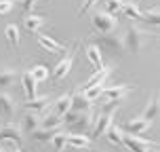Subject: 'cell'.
Segmentation results:
<instances>
[{
	"label": "cell",
	"instance_id": "cell-1",
	"mask_svg": "<svg viewBox=\"0 0 160 152\" xmlns=\"http://www.w3.org/2000/svg\"><path fill=\"white\" fill-rule=\"evenodd\" d=\"M152 36H156V34H150L148 30H141L139 25L131 24L124 30V34H122V38H124V51H128V53H139L150 42Z\"/></svg>",
	"mask_w": 160,
	"mask_h": 152
},
{
	"label": "cell",
	"instance_id": "cell-2",
	"mask_svg": "<svg viewBox=\"0 0 160 152\" xmlns=\"http://www.w3.org/2000/svg\"><path fill=\"white\" fill-rule=\"evenodd\" d=\"M122 146H124L128 152L158 150V142H152V139H145V137H139V135H131V133H124V135H122Z\"/></svg>",
	"mask_w": 160,
	"mask_h": 152
},
{
	"label": "cell",
	"instance_id": "cell-3",
	"mask_svg": "<svg viewBox=\"0 0 160 152\" xmlns=\"http://www.w3.org/2000/svg\"><path fill=\"white\" fill-rule=\"evenodd\" d=\"M91 25H93L95 32L105 34V32H112V30L118 28V19H116V15H110L105 11H95L91 15Z\"/></svg>",
	"mask_w": 160,
	"mask_h": 152
},
{
	"label": "cell",
	"instance_id": "cell-4",
	"mask_svg": "<svg viewBox=\"0 0 160 152\" xmlns=\"http://www.w3.org/2000/svg\"><path fill=\"white\" fill-rule=\"evenodd\" d=\"M97 47H103L108 49L110 53H124V38H122V34L118 32H105V34H99L97 36V42H95Z\"/></svg>",
	"mask_w": 160,
	"mask_h": 152
},
{
	"label": "cell",
	"instance_id": "cell-5",
	"mask_svg": "<svg viewBox=\"0 0 160 152\" xmlns=\"http://www.w3.org/2000/svg\"><path fill=\"white\" fill-rule=\"evenodd\" d=\"M114 123V112H101L97 114L95 120H93V127H91V131H88V137L91 139H99V137L105 135V131H108V127Z\"/></svg>",
	"mask_w": 160,
	"mask_h": 152
},
{
	"label": "cell",
	"instance_id": "cell-6",
	"mask_svg": "<svg viewBox=\"0 0 160 152\" xmlns=\"http://www.w3.org/2000/svg\"><path fill=\"white\" fill-rule=\"evenodd\" d=\"M152 125H154V120H148L143 116H135V118H131L122 127V131L124 133H131V135H143V133H148L152 129Z\"/></svg>",
	"mask_w": 160,
	"mask_h": 152
},
{
	"label": "cell",
	"instance_id": "cell-7",
	"mask_svg": "<svg viewBox=\"0 0 160 152\" xmlns=\"http://www.w3.org/2000/svg\"><path fill=\"white\" fill-rule=\"evenodd\" d=\"M7 142L8 146H21L23 142V131L19 125H7L0 129V144Z\"/></svg>",
	"mask_w": 160,
	"mask_h": 152
},
{
	"label": "cell",
	"instance_id": "cell-8",
	"mask_svg": "<svg viewBox=\"0 0 160 152\" xmlns=\"http://www.w3.org/2000/svg\"><path fill=\"white\" fill-rule=\"evenodd\" d=\"M133 91L131 85H105L101 87V99H124Z\"/></svg>",
	"mask_w": 160,
	"mask_h": 152
},
{
	"label": "cell",
	"instance_id": "cell-9",
	"mask_svg": "<svg viewBox=\"0 0 160 152\" xmlns=\"http://www.w3.org/2000/svg\"><path fill=\"white\" fill-rule=\"evenodd\" d=\"M68 55L59 61V64L53 68V78L55 80H63L68 74L72 72V66H74V59H76V51H65Z\"/></svg>",
	"mask_w": 160,
	"mask_h": 152
},
{
	"label": "cell",
	"instance_id": "cell-10",
	"mask_svg": "<svg viewBox=\"0 0 160 152\" xmlns=\"http://www.w3.org/2000/svg\"><path fill=\"white\" fill-rule=\"evenodd\" d=\"M93 120H95V116H93V112L91 110H84V112L78 114V118L74 120L70 127L74 129V133H87L91 131V127H93Z\"/></svg>",
	"mask_w": 160,
	"mask_h": 152
},
{
	"label": "cell",
	"instance_id": "cell-11",
	"mask_svg": "<svg viewBox=\"0 0 160 152\" xmlns=\"http://www.w3.org/2000/svg\"><path fill=\"white\" fill-rule=\"evenodd\" d=\"M15 110H17V104H15V99L11 97V93L0 91V114L4 118H13L15 116Z\"/></svg>",
	"mask_w": 160,
	"mask_h": 152
},
{
	"label": "cell",
	"instance_id": "cell-12",
	"mask_svg": "<svg viewBox=\"0 0 160 152\" xmlns=\"http://www.w3.org/2000/svg\"><path fill=\"white\" fill-rule=\"evenodd\" d=\"M112 66H101V68H97V72L93 74V76H91V78L87 80V82H84V85H80V87L82 89H87V87H95V85H103L105 80H108V76H110V74H112Z\"/></svg>",
	"mask_w": 160,
	"mask_h": 152
},
{
	"label": "cell",
	"instance_id": "cell-13",
	"mask_svg": "<svg viewBox=\"0 0 160 152\" xmlns=\"http://www.w3.org/2000/svg\"><path fill=\"white\" fill-rule=\"evenodd\" d=\"M36 40H38V45L42 49H47L48 53H63V51H65V45H61V42L53 40L51 36H47V34L36 32Z\"/></svg>",
	"mask_w": 160,
	"mask_h": 152
},
{
	"label": "cell",
	"instance_id": "cell-14",
	"mask_svg": "<svg viewBox=\"0 0 160 152\" xmlns=\"http://www.w3.org/2000/svg\"><path fill=\"white\" fill-rule=\"evenodd\" d=\"M51 104H53V99H51L48 95H44V97H34V99H28V102L23 104V108L28 110V112H38L40 114V112H44Z\"/></svg>",
	"mask_w": 160,
	"mask_h": 152
},
{
	"label": "cell",
	"instance_id": "cell-15",
	"mask_svg": "<svg viewBox=\"0 0 160 152\" xmlns=\"http://www.w3.org/2000/svg\"><path fill=\"white\" fill-rule=\"evenodd\" d=\"M19 127H21V131H25V133H32V131H36V129L40 127V114H38V112H25L23 116H21Z\"/></svg>",
	"mask_w": 160,
	"mask_h": 152
},
{
	"label": "cell",
	"instance_id": "cell-16",
	"mask_svg": "<svg viewBox=\"0 0 160 152\" xmlns=\"http://www.w3.org/2000/svg\"><path fill=\"white\" fill-rule=\"evenodd\" d=\"M19 78H21V87H23V93L28 99H34L36 97V80L32 78V74H30V70H25V72L19 74Z\"/></svg>",
	"mask_w": 160,
	"mask_h": 152
},
{
	"label": "cell",
	"instance_id": "cell-17",
	"mask_svg": "<svg viewBox=\"0 0 160 152\" xmlns=\"http://www.w3.org/2000/svg\"><path fill=\"white\" fill-rule=\"evenodd\" d=\"M122 135H124L122 127H120V125H116V123H112V125L108 127V131H105L103 137H108V142H110V144L118 146V148H124V146H122Z\"/></svg>",
	"mask_w": 160,
	"mask_h": 152
},
{
	"label": "cell",
	"instance_id": "cell-18",
	"mask_svg": "<svg viewBox=\"0 0 160 152\" xmlns=\"http://www.w3.org/2000/svg\"><path fill=\"white\" fill-rule=\"evenodd\" d=\"M91 108H93V102L82 95V91H76V93H72V108H70V110L84 112V110H91Z\"/></svg>",
	"mask_w": 160,
	"mask_h": 152
},
{
	"label": "cell",
	"instance_id": "cell-19",
	"mask_svg": "<svg viewBox=\"0 0 160 152\" xmlns=\"http://www.w3.org/2000/svg\"><path fill=\"white\" fill-rule=\"evenodd\" d=\"M65 142L70 146H76V148H91V137L87 133H65Z\"/></svg>",
	"mask_w": 160,
	"mask_h": 152
},
{
	"label": "cell",
	"instance_id": "cell-20",
	"mask_svg": "<svg viewBox=\"0 0 160 152\" xmlns=\"http://www.w3.org/2000/svg\"><path fill=\"white\" fill-rule=\"evenodd\" d=\"M61 131V127H38L36 131H32L30 135H32V139H36V142H51V137L55 135V133H59Z\"/></svg>",
	"mask_w": 160,
	"mask_h": 152
},
{
	"label": "cell",
	"instance_id": "cell-21",
	"mask_svg": "<svg viewBox=\"0 0 160 152\" xmlns=\"http://www.w3.org/2000/svg\"><path fill=\"white\" fill-rule=\"evenodd\" d=\"M42 25H47V19L42 15H34V13H28V17L23 19V28L28 32H38Z\"/></svg>",
	"mask_w": 160,
	"mask_h": 152
},
{
	"label": "cell",
	"instance_id": "cell-22",
	"mask_svg": "<svg viewBox=\"0 0 160 152\" xmlns=\"http://www.w3.org/2000/svg\"><path fill=\"white\" fill-rule=\"evenodd\" d=\"M53 112L59 114V116H63L70 108H72V95L68 93V95H61V97H57V99H53Z\"/></svg>",
	"mask_w": 160,
	"mask_h": 152
},
{
	"label": "cell",
	"instance_id": "cell-23",
	"mask_svg": "<svg viewBox=\"0 0 160 152\" xmlns=\"http://www.w3.org/2000/svg\"><path fill=\"white\" fill-rule=\"evenodd\" d=\"M84 53H87L88 61L95 66V68H101V66H103V57H101V47H97V45H87Z\"/></svg>",
	"mask_w": 160,
	"mask_h": 152
},
{
	"label": "cell",
	"instance_id": "cell-24",
	"mask_svg": "<svg viewBox=\"0 0 160 152\" xmlns=\"http://www.w3.org/2000/svg\"><path fill=\"white\" fill-rule=\"evenodd\" d=\"M17 78H19V72L17 70H13V68H2L0 70V89L11 87Z\"/></svg>",
	"mask_w": 160,
	"mask_h": 152
},
{
	"label": "cell",
	"instance_id": "cell-25",
	"mask_svg": "<svg viewBox=\"0 0 160 152\" xmlns=\"http://www.w3.org/2000/svg\"><path fill=\"white\" fill-rule=\"evenodd\" d=\"M4 36H7V42L11 49H19V28H17L15 24H8L7 28H4Z\"/></svg>",
	"mask_w": 160,
	"mask_h": 152
},
{
	"label": "cell",
	"instance_id": "cell-26",
	"mask_svg": "<svg viewBox=\"0 0 160 152\" xmlns=\"http://www.w3.org/2000/svg\"><path fill=\"white\" fill-rule=\"evenodd\" d=\"M40 127H63V118L51 110L48 114L40 116Z\"/></svg>",
	"mask_w": 160,
	"mask_h": 152
},
{
	"label": "cell",
	"instance_id": "cell-27",
	"mask_svg": "<svg viewBox=\"0 0 160 152\" xmlns=\"http://www.w3.org/2000/svg\"><path fill=\"white\" fill-rule=\"evenodd\" d=\"M141 116L148 118V120H156V116H158V95H152L148 99V106H145Z\"/></svg>",
	"mask_w": 160,
	"mask_h": 152
},
{
	"label": "cell",
	"instance_id": "cell-28",
	"mask_svg": "<svg viewBox=\"0 0 160 152\" xmlns=\"http://www.w3.org/2000/svg\"><path fill=\"white\" fill-rule=\"evenodd\" d=\"M120 11H122L127 17H131V19H139V21H141V15H143L137 2H124V0H122V8H120Z\"/></svg>",
	"mask_w": 160,
	"mask_h": 152
},
{
	"label": "cell",
	"instance_id": "cell-29",
	"mask_svg": "<svg viewBox=\"0 0 160 152\" xmlns=\"http://www.w3.org/2000/svg\"><path fill=\"white\" fill-rule=\"evenodd\" d=\"M30 74H32V78L36 80V82H44V80L48 78V68L47 66H42V64H38V66H34V68H30Z\"/></svg>",
	"mask_w": 160,
	"mask_h": 152
},
{
	"label": "cell",
	"instance_id": "cell-30",
	"mask_svg": "<svg viewBox=\"0 0 160 152\" xmlns=\"http://www.w3.org/2000/svg\"><path fill=\"white\" fill-rule=\"evenodd\" d=\"M141 21L154 25V28H158V24H160V11H158V7L152 8V11H148V13H143V15H141Z\"/></svg>",
	"mask_w": 160,
	"mask_h": 152
},
{
	"label": "cell",
	"instance_id": "cell-31",
	"mask_svg": "<svg viewBox=\"0 0 160 152\" xmlns=\"http://www.w3.org/2000/svg\"><path fill=\"white\" fill-rule=\"evenodd\" d=\"M120 8H122V0H105V13L118 15Z\"/></svg>",
	"mask_w": 160,
	"mask_h": 152
},
{
	"label": "cell",
	"instance_id": "cell-32",
	"mask_svg": "<svg viewBox=\"0 0 160 152\" xmlns=\"http://www.w3.org/2000/svg\"><path fill=\"white\" fill-rule=\"evenodd\" d=\"M51 142H53V146H55V150H57V152H61V150L65 148V144H68V142H65V133H63V131L55 133V135L51 137Z\"/></svg>",
	"mask_w": 160,
	"mask_h": 152
},
{
	"label": "cell",
	"instance_id": "cell-33",
	"mask_svg": "<svg viewBox=\"0 0 160 152\" xmlns=\"http://www.w3.org/2000/svg\"><path fill=\"white\" fill-rule=\"evenodd\" d=\"M97 2H99V0H82V7L78 8V15H84V13H88V11H91V8L97 4Z\"/></svg>",
	"mask_w": 160,
	"mask_h": 152
},
{
	"label": "cell",
	"instance_id": "cell-34",
	"mask_svg": "<svg viewBox=\"0 0 160 152\" xmlns=\"http://www.w3.org/2000/svg\"><path fill=\"white\" fill-rule=\"evenodd\" d=\"M13 7H15V2H13V0H0V15L11 13V11H13Z\"/></svg>",
	"mask_w": 160,
	"mask_h": 152
},
{
	"label": "cell",
	"instance_id": "cell-35",
	"mask_svg": "<svg viewBox=\"0 0 160 152\" xmlns=\"http://www.w3.org/2000/svg\"><path fill=\"white\" fill-rule=\"evenodd\" d=\"M38 4V0H21V8H23L25 13H32L34 8Z\"/></svg>",
	"mask_w": 160,
	"mask_h": 152
},
{
	"label": "cell",
	"instance_id": "cell-36",
	"mask_svg": "<svg viewBox=\"0 0 160 152\" xmlns=\"http://www.w3.org/2000/svg\"><path fill=\"white\" fill-rule=\"evenodd\" d=\"M8 152H23L19 146H8Z\"/></svg>",
	"mask_w": 160,
	"mask_h": 152
},
{
	"label": "cell",
	"instance_id": "cell-37",
	"mask_svg": "<svg viewBox=\"0 0 160 152\" xmlns=\"http://www.w3.org/2000/svg\"><path fill=\"white\" fill-rule=\"evenodd\" d=\"M0 152H8V148H2V146H0Z\"/></svg>",
	"mask_w": 160,
	"mask_h": 152
},
{
	"label": "cell",
	"instance_id": "cell-38",
	"mask_svg": "<svg viewBox=\"0 0 160 152\" xmlns=\"http://www.w3.org/2000/svg\"><path fill=\"white\" fill-rule=\"evenodd\" d=\"M135 2H139V0H135Z\"/></svg>",
	"mask_w": 160,
	"mask_h": 152
}]
</instances>
